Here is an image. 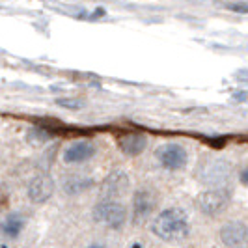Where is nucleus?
<instances>
[{
    "instance_id": "obj_1",
    "label": "nucleus",
    "mask_w": 248,
    "mask_h": 248,
    "mask_svg": "<svg viewBox=\"0 0 248 248\" xmlns=\"http://www.w3.org/2000/svg\"><path fill=\"white\" fill-rule=\"evenodd\" d=\"M151 233L164 243H179L190 235V220L185 209L168 207L161 211L151 222Z\"/></svg>"
},
{
    "instance_id": "obj_2",
    "label": "nucleus",
    "mask_w": 248,
    "mask_h": 248,
    "mask_svg": "<svg viewBox=\"0 0 248 248\" xmlns=\"http://www.w3.org/2000/svg\"><path fill=\"white\" fill-rule=\"evenodd\" d=\"M194 175L200 183L205 185L207 188H220V186H228L230 175H232V166L222 157L202 155L194 168Z\"/></svg>"
},
{
    "instance_id": "obj_3",
    "label": "nucleus",
    "mask_w": 248,
    "mask_h": 248,
    "mask_svg": "<svg viewBox=\"0 0 248 248\" xmlns=\"http://www.w3.org/2000/svg\"><path fill=\"white\" fill-rule=\"evenodd\" d=\"M92 215H93V220L95 222L103 224L105 228H110V230L124 228L127 218H129L127 207L116 198H101L95 203Z\"/></svg>"
},
{
    "instance_id": "obj_4",
    "label": "nucleus",
    "mask_w": 248,
    "mask_h": 248,
    "mask_svg": "<svg viewBox=\"0 0 248 248\" xmlns=\"http://www.w3.org/2000/svg\"><path fill=\"white\" fill-rule=\"evenodd\" d=\"M196 209H198L202 215L205 217H220L222 213L228 211L230 203H232V194L226 186H220V188H207V190H202L196 200Z\"/></svg>"
},
{
    "instance_id": "obj_5",
    "label": "nucleus",
    "mask_w": 248,
    "mask_h": 248,
    "mask_svg": "<svg viewBox=\"0 0 248 248\" xmlns=\"http://www.w3.org/2000/svg\"><path fill=\"white\" fill-rule=\"evenodd\" d=\"M155 159L164 170L177 172L185 168L188 162V151L177 142H166L155 149Z\"/></svg>"
},
{
    "instance_id": "obj_6",
    "label": "nucleus",
    "mask_w": 248,
    "mask_h": 248,
    "mask_svg": "<svg viewBox=\"0 0 248 248\" xmlns=\"http://www.w3.org/2000/svg\"><path fill=\"white\" fill-rule=\"evenodd\" d=\"M218 239L226 248H248V224L230 220L220 226Z\"/></svg>"
},
{
    "instance_id": "obj_7",
    "label": "nucleus",
    "mask_w": 248,
    "mask_h": 248,
    "mask_svg": "<svg viewBox=\"0 0 248 248\" xmlns=\"http://www.w3.org/2000/svg\"><path fill=\"white\" fill-rule=\"evenodd\" d=\"M157 203H159V196L153 188H149V186L137 188V192L133 194V217H135V220L140 222V220H146L148 217H151Z\"/></svg>"
},
{
    "instance_id": "obj_8",
    "label": "nucleus",
    "mask_w": 248,
    "mask_h": 248,
    "mask_svg": "<svg viewBox=\"0 0 248 248\" xmlns=\"http://www.w3.org/2000/svg\"><path fill=\"white\" fill-rule=\"evenodd\" d=\"M54 190H56L54 179L49 174H39L36 177H32V181L28 183L26 194H28V200L32 203H45L47 200L52 198Z\"/></svg>"
},
{
    "instance_id": "obj_9",
    "label": "nucleus",
    "mask_w": 248,
    "mask_h": 248,
    "mask_svg": "<svg viewBox=\"0 0 248 248\" xmlns=\"http://www.w3.org/2000/svg\"><path fill=\"white\" fill-rule=\"evenodd\" d=\"M131 186V179L125 170H112L110 174L107 175L101 181V194L103 198H120Z\"/></svg>"
},
{
    "instance_id": "obj_10",
    "label": "nucleus",
    "mask_w": 248,
    "mask_h": 248,
    "mask_svg": "<svg viewBox=\"0 0 248 248\" xmlns=\"http://www.w3.org/2000/svg\"><path fill=\"white\" fill-rule=\"evenodd\" d=\"M93 155H95V146L90 140H77L63 149L62 159L65 164H80L90 161Z\"/></svg>"
},
{
    "instance_id": "obj_11",
    "label": "nucleus",
    "mask_w": 248,
    "mask_h": 248,
    "mask_svg": "<svg viewBox=\"0 0 248 248\" xmlns=\"http://www.w3.org/2000/svg\"><path fill=\"white\" fill-rule=\"evenodd\" d=\"M118 148L127 157H138L148 148V137L142 133H129L118 140Z\"/></svg>"
},
{
    "instance_id": "obj_12",
    "label": "nucleus",
    "mask_w": 248,
    "mask_h": 248,
    "mask_svg": "<svg viewBox=\"0 0 248 248\" xmlns=\"http://www.w3.org/2000/svg\"><path fill=\"white\" fill-rule=\"evenodd\" d=\"M23 228H25V217H23L21 213H10V215L2 220V224H0L2 233L6 237H10V239L19 237V233L23 232Z\"/></svg>"
},
{
    "instance_id": "obj_13",
    "label": "nucleus",
    "mask_w": 248,
    "mask_h": 248,
    "mask_svg": "<svg viewBox=\"0 0 248 248\" xmlns=\"http://www.w3.org/2000/svg\"><path fill=\"white\" fill-rule=\"evenodd\" d=\"M92 185H93V181H92L90 177L73 175V177H67V179L63 181L62 188H63V192H65V194L75 196V194H78V192H84V190H88Z\"/></svg>"
},
{
    "instance_id": "obj_14",
    "label": "nucleus",
    "mask_w": 248,
    "mask_h": 248,
    "mask_svg": "<svg viewBox=\"0 0 248 248\" xmlns=\"http://www.w3.org/2000/svg\"><path fill=\"white\" fill-rule=\"evenodd\" d=\"M224 8L233 13L248 15V2H224Z\"/></svg>"
},
{
    "instance_id": "obj_15",
    "label": "nucleus",
    "mask_w": 248,
    "mask_h": 248,
    "mask_svg": "<svg viewBox=\"0 0 248 248\" xmlns=\"http://www.w3.org/2000/svg\"><path fill=\"white\" fill-rule=\"evenodd\" d=\"M45 140H49V133H45L43 129H32L28 135V142H32V144H41Z\"/></svg>"
},
{
    "instance_id": "obj_16",
    "label": "nucleus",
    "mask_w": 248,
    "mask_h": 248,
    "mask_svg": "<svg viewBox=\"0 0 248 248\" xmlns=\"http://www.w3.org/2000/svg\"><path fill=\"white\" fill-rule=\"evenodd\" d=\"M56 103H58L60 107H63V108H73V110L82 107V101L73 99V97H60V99H56Z\"/></svg>"
},
{
    "instance_id": "obj_17",
    "label": "nucleus",
    "mask_w": 248,
    "mask_h": 248,
    "mask_svg": "<svg viewBox=\"0 0 248 248\" xmlns=\"http://www.w3.org/2000/svg\"><path fill=\"white\" fill-rule=\"evenodd\" d=\"M239 181H241L245 186H248V168L241 170V174H239Z\"/></svg>"
},
{
    "instance_id": "obj_18",
    "label": "nucleus",
    "mask_w": 248,
    "mask_h": 248,
    "mask_svg": "<svg viewBox=\"0 0 248 248\" xmlns=\"http://www.w3.org/2000/svg\"><path fill=\"white\" fill-rule=\"evenodd\" d=\"M88 248H107V247H103V245H92V247H88Z\"/></svg>"
}]
</instances>
